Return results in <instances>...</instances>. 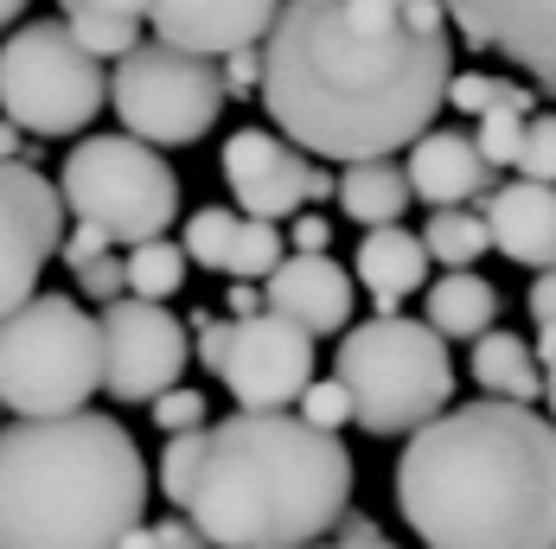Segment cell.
<instances>
[{
	"label": "cell",
	"instance_id": "6da1fadb",
	"mask_svg": "<svg viewBox=\"0 0 556 549\" xmlns=\"http://www.w3.org/2000/svg\"><path fill=\"white\" fill-rule=\"evenodd\" d=\"M454 84L447 0H281L263 39V103L320 161L422 141Z\"/></svg>",
	"mask_w": 556,
	"mask_h": 549
},
{
	"label": "cell",
	"instance_id": "7a4b0ae2",
	"mask_svg": "<svg viewBox=\"0 0 556 549\" xmlns=\"http://www.w3.org/2000/svg\"><path fill=\"white\" fill-rule=\"evenodd\" d=\"M396 511L429 549H556V416L511 396L442 409L396 460Z\"/></svg>",
	"mask_w": 556,
	"mask_h": 549
},
{
	"label": "cell",
	"instance_id": "3957f363",
	"mask_svg": "<svg viewBox=\"0 0 556 549\" xmlns=\"http://www.w3.org/2000/svg\"><path fill=\"white\" fill-rule=\"evenodd\" d=\"M352 498V454L288 409H237L205 441L192 524L218 549H314Z\"/></svg>",
	"mask_w": 556,
	"mask_h": 549
},
{
	"label": "cell",
	"instance_id": "277c9868",
	"mask_svg": "<svg viewBox=\"0 0 556 549\" xmlns=\"http://www.w3.org/2000/svg\"><path fill=\"white\" fill-rule=\"evenodd\" d=\"M135 435L97 416H20L0 429V549H122L148 511Z\"/></svg>",
	"mask_w": 556,
	"mask_h": 549
},
{
	"label": "cell",
	"instance_id": "5b68a950",
	"mask_svg": "<svg viewBox=\"0 0 556 549\" xmlns=\"http://www.w3.org/2000/svg\"><path fill=\"white\" fill-rule=\"evenodd\" d=\"M333 371L345 378L352 403H358L365 435H416L454 396L447 332L403 320V314H378V320L352 327L339 339Z\"/></svg>",
	"mask_w": 556,
	"mask_h": 549
},
{
	"label": "cell",
	"instance_id": "8992f818",
	"mask_svg": "<svg viewBox=\"0 0 556 549\" xmlns=\"http://www.w3.org/2000/svg\"><path fill=\"white\" fill-rule=\"evenodd\" d=\"M103 390V320L64 294H33L0 320V403L13 416H71Z\"/></svg>",
	"mask_w": 556,
	"mask_h": 549
},
{
	"label": "cell",
	"instance_id": "52a82bcc",
	"mask_svg": "<svg viewBox=\"0 0 556 549\" xmlns=\"http://www.w3.org/2000/svg\"><path fill=\"white\" fill-rule=\"evenodd\" d=\"M103 103H110L103 58L71 33V20H33L0 46V110L39 141L90 128Z\"/></svg>",
	"mask_w": 556,
	"mask_h": 549
},
{
	"label": "cell",
	"instance_id": "ba28073f",
	"mask_svg": "<svg viewBox=\"0 0 556 549\" xmlns=\"http://www.w3.org/2000/svg\"><path fill=\"white\" fill-rule=\"evenodd\" d=\"M58 192L71 205V218L103 224L122 250L167 237V224L179 218V179L161 161L154 141L141 135H90L64 154Z\"/></svg>",
	"mask_w": 556,
	"mask_h": 549
},
{
	"label": "cell",
	"instance_id": "9c48e42d",
	"mask_svg": "<svg viewBox=\"0 0 556 549\" xmlns=\"http://www.w3.org/2000/svg\"><path fill=\"white\" fill-rule=\"evenodd\" d=\"M110 103L128 135H141L154 148H192V141H205L218 128L230 84L205 52H186V46L154 33L148 46L115 58Z\"/></svg>",
	"mask_w": 556,
	"mask_h": 549
},
{
	"label": "cell",
	"instance_id": "30bf717a",
	"mask_svg": "<svg viewBox=\"0 0 556 549\" xmlns=\"http://www.w3.org/2000/svg\"><path fill=\"white\" fill-rule=\"evenodd\" d=\"M186 332L192 320H173L167 301H103V390L115 403H154L192 358Z\"/></svg>",
	"mask_w": 556,
	"mask_h": 549
},
{
	"label": "cell",
	"instance_id": "8fae6325",
	"mask_svg": "<svg viewBox=\"0 0 556 549\" xmlns=\"http://www.w3.org/2000/svg\"><path fill=\"white\" fill-rule=\"evenodd\" d=\"M64 192L26 154L0 161V320L39 294V269L64 243Z\"/></svg>",
	"mask_w": 556,
	"mask_h": 549
},
{
	"label": "cell",
	"instance_id": "7c38bea8",
	"mask_svg": "<svg viewBox=\"0 0 556 549\" xmlns=\"http://www.w3.org/2000/svg\"><path fill=\"white\" fill-rule=\"evenodd\" d=\"M224 179L230 199L250 218H294L301 205H327L333 173H320V154H307L301 141L269 135V128H243L224 141Z\"/></svg>",
	"mask_w": 556,
	"mask_h": 549
},
{
	"label": "cell",
	"instance_id": "4fadbf2b",
	"mask_svg": "<svg viewBox=\"0 0 556 549\" xmlns=\"http://www.w3.org/2000/svg\"><path fill=\"white\" fill-rule=\"evenodd\" d=\"M218 378L230 384L237 409H288L314 384V332L276 307H263V314L237 320V339H230V358Z\"/></svg>",
	"mask_w": 556,
	"mask_h": 549
},
{
	"label": "cell",
	"instance_id": "5bb4252c",
	"mask_svg": "<svg viewBox=\"0 0 556 549\" xmlns=\"http://www.w3.org/2000/svg\"><path fill=\"white\" fill-rule=\"evenodd\" d=\"M447 20L473 52H500L556 97V0H447Z\"/></svg>",
	"mask_w": 556,
	"mask_h": 549
},
{
	"label": "cell",
	"instance_id": "9a60e30c",
	"mask_svg": "<svg viewBox=\"0 0 556 549\" xmlns=\"http://www.w3.org/2000/svg\"><path fill=\"white\" fill-rule=\"evenodd\" d=\"M281 0H148V26L186 52L224 58L237 46H263Z\"/></svg>",
	"mask_w": 556,
	"mask_h": 549
},
{
	"label": "cell",
	"instance_id": "2e32d148",
	"mask_svg": "<svg viewBox=\"0 0 556 549\" xmlns=\"http://www.w3.org/2000/svg\"><path fill=\"white\" fill-rule=\"evenodd\" d=\"M493 224V250L525 263V269H551L556 263V179H511L473 199Z\"/></svg>",
	"mask_w": 556,
	"mask_h": 549
},
{
	"label": "cell",
	"instance_id": "e0dca14e",
	"mask_svg": "<svg viewBox=\"0 0 556 549\" xmlns=\"http://www.w3.org/2000/svg\"><path fill=\"white\" fill-rule=\"evenodd\" d=\"M269 288V307L288 314V320H301V327L314 332V339H327L352 320V274L339 269L327 250H294V256H281V269L263 281Z\"/></svg>",
	"mask_w": 556,
	"mask_h": 549
},
{
	"label": "cell",
	"instance_id": "ac0fdd59",
	"mask_svg": "<svg viewBox=\"0 0 556 549\" xmlns=\"http://www.w3.org/2000/svg\"><path fill=\"white\" fill-rule=\"evenodd\" d=\"M403 166H409L422 205H467L500 186V166L486 161L480 135H460V128H429L422 141H409Z\"/></svg>",
	"mask_w": 556,
	"mask_h": 549
},
{
	"label": "cell",
	"instance_id": "d6986e66",
	"mask_svg": "<svg viewBox=\"0 0 556 549\" xmlns=\"http://www.w3.org/2000/svg\"><path fill=\"white\" fill-rule=\"evenodd\" d=\"M429 263H435V256H429V243H422L416 230H403V224H371L365 243H358V256H352V274L365 281V294H371L378 314H396V301H409V294L422 288Z\"/></svg>",
	"mask_w": 556,
	"mask_h": 549
},
{
	"label": "cell",
	"instance_id": "ffe728a7",
	"mask_svg": "<svg viewBox=\"0 0 556 549\" xmlns=\"http://www.w3.org/2000/svg\"><path fill=\"white\" fill-rule=\"evenodd\" d=\"M409 199H416V179H409V166H396L390 154L378 161H345V179H339V205H345V218L352 224H396L409 212Z\"/></svg>",
	"mask_w": 556,
	"mask_h": 549
},
{
	"label": "cell",
	"instance_id": "44dd1931",
	"mask_svg": "<svg viewBox=\"0 0 556 549\" xmlns=\"http://www.w3.org/2000/svg\"><path fill=\"white\" fill-rule=\"evenodd\" d=\"M473 384L486 396H511V403H538L544 396V358L538 345H525L518 332H480L473 339Z\"/></svg>",
	"mask_w": 556,
	"mask_h": 549
},
{
	"label": "cell",
	"instance_id": "7402d4cb",
	"mask_svg": "<svg viewBox=\"0 0 556 549\" xmlns=\"http://www.w3.org/2000/svg\"><path fill=\"white\" fill-rule=\"evenodd\" d=\"M422 314H429V327L447 332V339H480V332L500 327V288L486 281V274H467L454 269L442 274L435 288H429V301H422Z\"/></svg>",
	"mask_w": 556,
	"mask_h": 549
},
{
	"label": "cell",
	"instance_id": "603a6c76",
	"mask_svg": "<svg viewBox=\"0 0 556 549\" xmlns=\"http://www.w3.org/2000/svg\"><path fill=\"white\" fill-rule=\"evenodd\" d=\"M422 243L442 269H473L493 250V224L480 205H435V218L422 224Z\"/></svg>",
	"mask_w": 556,
	"mask_h": 549
},
{
	"label": "cell",
	"instance_id": "cb8c5ba5",
	"mask_svg": "<svg viewBox=\"0 0 556 549\" xmlns=\"http://www.w3.org/2000/svg\"><path fill=\"white\" fill-rule=\"evenodd\" d=\"M186 243H167V237H148L128 250V294H148V301H173L186 288Z\"/></svg>",
	"mask_w": 556,
	"mask_h": 549
},
{
	"label": "cell",
	"instance_id": "d4e9b609",
	"mask_svg": "<svg viewBox=\"0 0 556 549\" xmlns=\"http://www.w3.org/2000/svg\"><path fill=\"white\" fill-rule=\"evenodd\" d=\"M538 115V90L531 84H518L505 103H493V110L473 122V135H480V148H486V161L493 166H518V148H525V122Z\"/></svg>",
	"mask_w": 556,
	"mask_h": 549
},
{
	"label": "cell",
	"instance_id": "484cf974",
	"mask_svg": "<svg viewBox=\"0 0 556 549\" xmlns=\"http://www.w3.org/2000/svg\"><path fill=\"white\" fill-rule=\"evenodd\" d=\"M205 441H212V429H179V435H167V447H161V467H154V486L167 493V505H192V486H199V467H205Z\"/></svg>",
	"mask_w": 556,
	"mask_h": 549
},
{
	"label": "cell",
	"instance_id": "4316f807",
	"mask_svg": "<svg viewBox=\"0 0 556 549\" xmlns=\"http://www.w3.org/2000/svg\"><path fill=\"white\" fill-rule=\"evenodd\" d=\"M281 224L276 218H250L243 212V230H237V250H230V263L224 274H237V281H269L281 269Z\"/></svg>",
	"mask_w": 556,
	"mask_h": 549
},
{
	"label": "cell",
	"instance_id": "83f0119b",
	"mask_svg": "<svg viewBox=\"0 0 556 549\" xmlns=\"http://www.w3.org/2000/svg\"><path fill=\"white\" fill-rule=\"evenodd\" d=\"M71 33L90 46L97 58H122L141 46V13H115V7H84V13H64Z\"/></svg>",
	"mask_w": 556,
	"mask_h": 549
},
{
	"label": "cell",
	"instance_id": "f1b7e54d",
	"mask_svg": "<svg viewBox=\"0 0 556 549\" xmlns=\"http://www.w3.org/2000/svg\"><path fill=\"white\" fill-rule=\"evenodd\" d=\"M237 230H243V212H218V205L192 212V224H186V256H192L199 269H218L224 274L230 250H237Z\"/></svg>",
	"mask_w": 556,
	"mask_h": 549
},
{
	"label": "cell",
	"instance_id": "f546056e",
	"mask_svg": "<svg viewBox=\"0 0 556 549\" xmlns=\"http://www.w3.org/2000/svg\"><path fill=\"white\" fill-rule=\"evenodd\" d=\"M511 90H518V84H511V77H493V71H454L447 103H454L460 115H473V122H480V115L493 110V103H505Z\"/></svg>",
	"mask_w": 556,
	"mask_h": 549
},
{
	"label": "cell",
	"instance_id": "4dcf8cb0",
	"mask_svg": "<svg viewBox=\"0 0 556 549\" xmlns=\"http://www.w3.org/2000/svg\"><path fill=\"white\" fill-rule=\"evenodd\" d=\"M301 416L307 422H320V429H345V422H358V403H352V390H345V378H320V384H307V396H301Z\"/></svg>",
	"mask_w": 556,
	"mask_h": 549
},
{
	"label": "cell",
	"instance_id": "1f68e13d",
	"mask_svg": "<svg viewBox=\"0 0 556 549\" xmlns=\"http://www.w3.org/2000/svg\"><path fill=\"white\" fill-rule=\"evenodd\" d=\"M518 173H525V179H556V115H531V122H525Z\"/></svg>",
	"mask_w": 556,
	"mask_h": 549
},
{
	"label": "cell",
	"instance_id": "d6a6232c",
	"mask_svg": "<svg viewBox=\"0 0 556 549\" xmlns=\"http://www.w3.org/2000/svg\"><path fill=\"white\" fill-rule=\"evenodd\" d=\"M148 409H154V429H161V435H179V429H205V396H199V390H179V384H173V390H161Z\"/></svg>",
	"mask_w": 556,
	"mask_h": 549
},
{
	"label": "cell",
	"instance_id": "836d02e7",
	"mask_svg": "<svg viewBox=\"0 0 556 549\" xmlns=\"http://www.w3.org/2000/svg\"><path fill=\"white\" fill-rule=\"evenodd\" d=\"M110 250H122V243H115L103 224H90V218H77V224H71V237L58 243V256H64V269H71V274L84 269V263H97V256H110Z\"/></svg>",
	"mask_w": 556,
	"mask_h": 549
},
{
	"label": "cell",
	"instance_id": "e575fe53",
	"mask_svg": "<svg viewBox=\"0 0 556 549\" xmlns=\"http://www.w3.org/2000/svg\"><path fill=\"white\" fill-rule=\"evenodd\" d=\"M77 288L90 294V301H122L128 294V256H97V263H84L77 269Z\"/></svg>",
	"mask_w": 556,
	"mask_h": 549
},
{
	"label": "cell",
	"instance_id": "d590c367",
	"mask_svg": "<svg viewBox=\"0 0 556 549\" xmlns=\"http://www.w3.org/2000/svg\"><path fill=\"white\" fill-rule=\"evenodd\" d=\"M230 339H237V320L192 314V345H199V365H205V371H224V358H230Z\"/></svg>",
	"mask_w": 556,
	"mask_h": 549
},
{
	"label": "cell",
	"instance_id": "8d00e7d4",
	"mask_svg": "<svg viewBox=\"0 0 556 549\" xmlns=\"http://www.w3.org/2000/svg\"><path fill=\"white\" fill-rule=\"evenodd\" d=\"M224 84H230V97H263V46H237V52H224Z\"/></svg>",
	"mask_w": 556,
	"mask_h": 549
},
{
	"label": "cell",
	"instance_id": "74e56055",
	"mask_svg": "<svg viewBox=\"0 0 556 549\" xmlns=\"http://www.w3.org/2000/svg\"><path fill=\"white\" fill-rule=\"evenodd\" d=\"M314 549H396V544L378 537V524H371L365 511H345V518L333 524V544H314Z\"/></svg>",
	"mask_w": 556,
	"mask_h": 549
},
{
	"label": "cell",
	"instance_id": "f35d334b",
	"mask_svg": "<svg viewBox=\"0 0 556 549\" xmlns=\"http://www.w3.org/2000/svg\"><path fill=\"white\" fill-rule=\"evenodd\" d=\"M154 537H161V549H218L199 524H192V511H186V518H161V524H154Z\"/></svg>",
	"mask_w": 556,
	"mask_h": 549
},
{
	"label": "cell",
	"instance_id": "ab89813d",
	"mask_svg": "<svg viewBox=\"0 0 556 549\" xmlns=\"http://www.w3.org/2000/svg\"><path fill=\"white\" fill-rule=\"evenodd\" d=\"M525 307H531V320L538 327H556V263L538 281H531V294H525Z\"/></svg>",
	"mask_w": 556,
	"mask_h": 549
},
{
	"label": "cell",
	"instance_id": "60d3db41",
	"mask_svg": "<svg viewBox=\"0 0 556 549\" xmlns=\"http://www.w3.org/2000/svg\"><path fill=\"white\" fill-rule=\"evenodd\" d=\"M288 243H294V250H327V243H333V224L320 218V212H307V218L294 212V230H288Z\"/></svg>",
	"mask_w": 556,
	"mask_h": 549
},
{
	"label": "cell",
	"instance_id": "b9f144b4",
	"mask_svg": "<svg viewBox=\"0 0 556 549\" xmlns=\"http://www.w3.org/2000/svg\"><path fill=\"white\" fill-rule=\"evenodd\" d=\"M20 154H26V161H39V154H33V148L20 141V122L7 115V122H0V161H20Z\"/></svg>",
	"mask_w": 556,
	"mask_h": 549
},
{
	"label": "cell",
	"instance_id": "7bdbcfd3",
	"mask_svg": "<svg viewBox=\"0 0 556 549\" xmlns=\"http://www.w3.org/2000/svg\"><path fill=\"white\" fill-rule=\"evenodd\" d=\"M64 13H84V7H115V13H141L148 20V0H58Z\"/></svg>",
	"mask_w": 556,
	"mask_h": 549
},
{
	"label": "cell",
	"instance_id": "ee69618b",
	"mask_svg": "<svg viewBox=\"0 0 556 549\" xmlns=\"http://www.w3.org/2000/svg\"><path fill=\"white\" fill-rule=\"evenodd\" d=\"M122 549H161V537H154V531H148V524H135V531H128V537H122Z\"/></svg>",
	"mask_w": 556,
	"mask_h": 549
},
{
	"label": "cell",
	"instance_id": "f6af8a7d",
	"mask_svg": "<svg viewBox=\"0 0 556 549\" xmlns=\"http://www.w3.org/2000/svg\"><path fill=\"white\" fill-rule=\"evenodd\" d=\"M26 7H33V0H0V26H13V20H20Z\"/></svg>",
	"mask_w": 556,
	"mask_h": 549
},
{
	"label": "cell",
	"instance_id": "bcb514c9",
	"mask_svg": "<svg viewBox=\"0 0 556 549\" xmlns=\"http://www.w3.org/2000/svg\"><path fill=\"white\" fill-rule=\"evenodd\" d=\"M544 396H551V416H556V358L544 365Z\"/></svg>",
	"mask_w": 556,
	"mask_h": 549
},
{
	"label": "cell",
	"instance_id": "7dc6e473",
	"mask_svg": "<svg viewBox=\"0 0 556 549\" xmlns=\"http://www.w3.org/2000/svg\"><path fill=\"white\" fill-rule=\"evenodd\" d=\"M0 409H7V403H0Z\"/></svg>",
	"mask_w": 556,
	"mask_h": 549
}]
</instances>
